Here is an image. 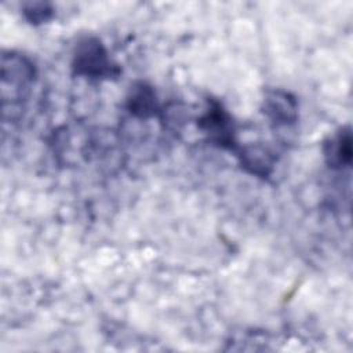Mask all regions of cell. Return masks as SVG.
<instances>
[{"label": "cell", "mask_w": 353, "mask_h": 353, "mask_svg": "<svg viewBox=\"0 0 353 353\" xmlns=\"http://www.w3.org/2000/svg\"><path fill=\"white\" fill-rule=\"evenodd\" d=\"M37 70L30 58L23 54L8 51L1 55V99H3V117L14 110L28 99L32 87L36 81Z\"/></svg>", "instance_id": "6da1fadb"}, {"label": "cell", "mask_w": 353, "mask_h": 353, "mask_svg": "<svg viewBox=\"0 0 353 353\" xmlns=\"http://www.w3.org/2000/svg\"><path fill=\"white\" fill-rule=\"evenodd\" d=\"M70 66L74 74L92 80L116 79L120 74L119 65L113 62L102 40L95 36H85L76 43Z\"/></svg>", "instance_id": "7a4b0ae2"}, {"label": "cell", "mask_w": 353, "mask_h": 353, "mask_svg": "<svg viewBox=\"0 0 353 353\" xmlns=\"http://www.w3.org/2000/svg\"><path fill=\"white\" fill-rule=\"evenodd\" d=\"M197 127L210 143L236 152L239 145L233 119L216 99L207 101L204 112L197 117Z\"/></svg>", "instance_id": "3957f363"}, {"label": "cell", "mask_w": 353, "mask_h": 353, "mask_svg": "<svg viewBox=\"0 0 353 353\" xmlns=\"http://www.w3.org/2000/svg\"><path fill=\"white\" fill-rule=\"evenodd\" d=\"M262 112L274 127H290L298 120V101L281 88L268 90L262 99Z\"/></svg>", "instance_id": "277c9868"}, {"label": "cell", "mask_w": 353, "mask_h": 353, "mask_svg": "<svg viewBox=\"0 0 353 353\" xmlns=\"http://www.w3.org/2000/svg\"><path fill=\"white\" fill-rule=\"evenodd\" d=\"M125 109L137 119L160 116L161 108L154 88L145 81H135L125 97Z\"/></svg>", "instance_id": "5b68a950"}, {"label": "cell", "mask_w": 353, "mask_h": 353, "mask_svg": "<svg viewBox=\"0 0 353 353\" xmlns=\"http://www.w3.org/2000/svg\"><path fill=\"white\" fill-rule=\"evenodd\" d=\"M236 156L240 165L251 175L258 178H268L276 164L274 153L261 143H250L237 146Z\"/></svg>", "instance_id": "8992f818"}, {"label": "cell", "mask_w": 353, "mask_h": 353, "mask_svg": "<svg viewBox=\"0 0 353 353\" xmlns=\"http://www.w3.org/2000/svg\"><path fill=\"white\" fill-rule=\"evenodd\" d=\"M323 156L332 170H343L352 164V130L349 125L341 127L323 142Z\"/></svg>", "instance_id": "52a82bcc"}, {"label": "cell", "mask_w": 353, "mask_h": 353, "mask_svg": "<svg viewBox=\"0 0 353 353\" xmlns=\"http://www.w3.org/2000/svg\"><path fill=\"white\" fill-rule=\"evenodd\" d=\"M54 6L47 1H30L22 6L23 18L32 25H41L52 19Z\"/></svg>", "instance_id": "ba28073f"}]
</instances>
